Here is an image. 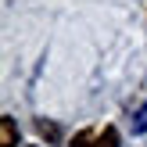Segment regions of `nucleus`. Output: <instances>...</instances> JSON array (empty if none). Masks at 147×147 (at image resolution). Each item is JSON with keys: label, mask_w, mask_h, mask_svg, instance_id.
<instances>
[{"label": "nucleus", "mask_w": 147, "mask_h": 147, "mask_svg": "<svg viewBox=\"0 0 147 147\" xmlns=\"http://www.w3.org/2000/svg\"><path fill=\"white\" fill-rule=\"evenodd\" d=\"M0 147H18V126H14L11 115L0 119Z\"/></svg>", "instance_id": "f03ea898"}, {"label": "nucleus", "mask_w": 147, "mask_h": 147, "mask_svg": "<svg viewBox=\"0 0 147 147\" xmlns=\"http://www.w3.org/2000/svg\"><path fill=\"white\" fill-rule=\"evenodd\" d=\"M36 129H40V136H43V140H50V144L61 140V129H57L54 122H47V119H36Z\"/></svg>", "instance_id": "7ed1b4c3"}, {"label": "nucleus", "mask_w": 147, "mask_h": 147, "mask_svg": "<svg viewBox=\"0 0 147 147\" xmlns=\"http://www.w3.org/2000/svg\"><path fill=\"white\" fill-rule=\"evenodd\" d=\"M133 133H147V104L133 115Z\"/></svg>", "instance_id": "20e7f679"}, {"label": "nucleus", "mask_w": 147, "mask_h": 147, "mask_svg": "<svg viewBox=\"0 0 147 147\" xmlns=\"http://www.w3.org/2000/svg\"><path fill=\"white\" fill-rule=\"evenodd\" d=\"M72 147H119V129L104 126V129H83L72 136Z\"/></svg>", "instance_id": "f257e3e1"}]
</instances>
